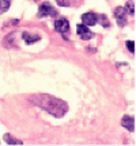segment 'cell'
Instances as JSON below:
<instances>
[{
  "label": "cell",
  "instance_id": "8",
  "mask_svg": "<svg viewBox=\"0 0 136 146\" xmlns=\"http://www.w3.org/2000/svg\"><path fill=\"white\" fill-rule=\"evenodd\" d=\"M4 141L8 143V145H23V142L19 141V139H15V138H11L10 134H5L4 135Z\"/></svg>",
  "mask_w": 136,
  "mask_h": 146
},
{
  "label": "cell",
  "instance_id": "5",
  "mask_svg": "<svg viewBox=\"0 0 136 146\" xmlns=\"http://www.w3.org/2000/svg\"><path fill=\"white\" fill-rule=\"evenodd\" d=\"M55 30L61 34H65V33L69 31V23H68L67 19H56L55 22Z\"/></svg>",
  "mask_w": 136,
  "mask_h": 146
},
{
  "label": "cell",
  "instance_id": "6",
  "mask_svg": "<svg viewBox=\"0 0 136 146\" xmlns=\"http://www.w3.org/2000/svg\"><path fill=\"white\" fill-rule=\"evenodd\" d=\"M121 126L125 127L127 130L132 133V131L135 130V119H133L132 116L125 115V116H123V119H121Z\"/></svg>",
  "mask_w": 136,
  "mask_h": 146
},
{
  "label": "cell",
  "instance_id": "9",
  "mask_svg": "<svg viewBox=\"0 0 136 146\" xmlns=\"http://www.w3.org/2000/svg\"><path fill=\"white\" fill-rule=\"evenodd\" d=\"M10 8V0H0V14H3Z\"/></svg>",
  "mask_w": 136,
  "mask_h": 146
},
{
  "label": "cell",
  "instance_id": "7",
  "mask_svg": "<svg viewBox=\"0 0 136 146\" xmlns=\"http://www.w3.org/2000/svg\"><path fill=\"white\" fill-rule=\"evenodd\" d=\"M23 39L26 42L27 45H32L33 42H36L40 39V35H34V34H29V33H23Z\"/></svg>",
  "mask_w": 136,
  "mask_h": 146
},
{
  "label": "cell",
  "instance_id": "11",
  "mask_svg": "<svg viewBox=\"0 0 136 146\" xmlns=\"http://www.w3.org/2000/svg\"><path fill=\"white\" fill-rule=\"evenodd\" d=\"M127 49L132 53V54H135V42L133 41H127Z\"/></svg>",
  "mask_w": 136,
  "mask_h": 146
},
{
  "label": "cell",
  "instance_id": "13",
  "mask_svg": "<svg viewBox=\"0 0 136 146\" xmlns=\"http://www.w3.org/2000/svg\"><path fill=\"white\" fill-rule=\"evenodd\" d=\"M56 1H57V4H59V5H63V7L68 5V3L65 1V0H56Z\"/></svg>",
  "mask_w": 136,
  "mask_h": 146
},
{
  "label": "cell",
  "instance_id": "4",
  "mask_svg": "<svg viewBox=\"0 0 136 146\" xmlns=\"http://www.w3.org/2000/svg\"><path fill=\"white\" fill-rule=\"evenodd\" d=\"M76 31H78V35L82 38V39H84V41H87V39H90V38H93V33L89 30V27L86 26V25H78V27H76Z\"/></svg>",
  "mask_w": 136,
  "mask_h": 146
},
{
  "label": "cell",
  "instance_id": "3",
  "mask_svg": "<svg viewBox=\"0 0 136 146\" xmlns=\"http://www.w3.org/2000/svg\"><path fill=\"white\" fill-rule=\"evenodd\" d=\"M82 22L86 26H95L97 22H98V16L94 12H86L82 15Z\"/></svg>",
  "mask_w": 136,
  "mask_h": 146
},
{
  "label": "cell",
  "instance_id": "10",
  "mask_svg": "<svg viewBox=\"0 0 136 146\" xmlns=\"http://www.w3.org/2000/svg\"><path fill=\"white\" fill-rule=\"evenodd\" d=\"M125 11H128L129 15H135V3L133 1H128L125 7Z\"/></svg>",
  "mask_w": 136,
  "mask_h": 146
},
{
  "label": "cell",
  "instance_id": "12",
  "mask_svg": "<svg viewBox=\"0 0 136 146\" xmlns=\"http://www.w3.org/2000/svg\"><path fill=\"white\" fill-rule=\"evenodd\" d=\"M98 19H100V21H102V22H104V25H102V26H104V27H109V25H110V23H109V21L106 19V16H105V15H101V16H98Z\"/></svg>",
  "mask_w": 136,
  "mask_h": 146
},
{
  "label": "cell",
  "instance_id": "2",
  "mask_svg": "<svg viewBox=\"0 0 136 146\" xmlns=\"http://www.w3.org/2000/svg\"><path fill=\"white\" fill-rule=\"evenodd\" d=\"M125 15H127V11L124 7H117L114 10V18L117 23H118V26H125L127 23V19H125Z\"/></svg>",
  "mask_w": 136,
  "mask_h": 146
},
{
  "label": "cell",
  "instance_id": "1",
  "mask_svg": "<svg viewBox=\"0 0 136 146\" xmlns=\"http://www.w3.org/2000/svg\"><path fill=\"white\" fill-rule=\"evenodd\" d=\"M57 12L49 3H42L38 8V18H45V16H56Z\"/></svg>",
  "mask_w": 136,
  "mask_h": 146
}]
</instances>
